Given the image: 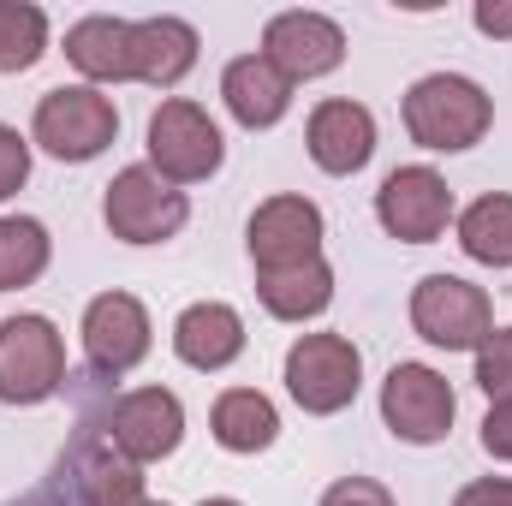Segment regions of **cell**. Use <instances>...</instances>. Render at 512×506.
<instances>
[{"label": "cell", "instance_id": "cell-1", "mask_svg": "<svg viewBox=\"0 0 512 506\" xmlns=\"http://www.w3.org/2000/svg\"><path fill=\"white\" fill-rule=\"evenodd\" d=\"M489 126H495V102L465 72H429L405 90V131H411V143H423L435 155H459V149L483 143Z\"/></svg>", "mask_w": 512, "mask_h": 506}, {"label": "cell", "instance_id": "cell-2", "mask_svg": "<svg viewBox=\"0 0 512 506\" xmlns=\"http://www.w3.org/2000/svg\"><path fill=\"white\" fill-rule=\"evenodd\" d=\"M102 221L120 245H167L185 233L191 221V203L179 185H167L149 161L143 167H120L102 191Z\"/></svg>", "mask_w": 512, "mask_h": 506}, {"label": "cell", "instance_id": "cell-3", "mask_svg": "<svg viewBox=\"0 0 512 506\" xmlns=\"http://www.w3.org/2000/svg\"><path fill=\"white\" fill-rule=\"evenodd\" d=\"M30 137L54 155V161H96L114 137H120V108L114 96H102L96 84H54L36 102Z\"/></svg>", "mask_w": 512, "mask_h": 506}, {"label": "cell", "instance_id": "cell-4", "mask_svg": "<svg viewBox=\"0 0 512 506\" xmlns=\"http://www.w3.org/2000/svg\"><path fill=\"white\" fill-rule=\"evenodd\" d=\"M411 328L441 352H477L495 334V304L465 274H423L411 286Z\"/></svg>", "mask_w": 512, "mask_h": 506}, {"label": "cell", "instance_id": "cell-5", "mask_svg": "<svg viewBox=\"0 0 512 506\" xmlns=\"http://www.w3.org/2000/svg\"><path fill=\"white\" fill-rule=\"evenodd\" d=\"M221 161H227V143H221V126L209 120L203 102L167 96L149 114V167L167 185H197V179L221 173Z\"/></svg>", "mask_w": 512, "mask_h": 506}, {"label": "cell", "instance_id": "cell-6", "mask_svg": "<svg viewBox=\"0 0 512 506\" xmlns=\"http://www.w3.org/2000/svg\"><path fill=\"white\" fill-rule=\"evenodd\" d=\"M66 387V340L48 316H6L0 322V399L42 405Z\"/></svg>", "mask_w": 512, "mask_h": 506}, {"label": "cell", "instance_id": "cell-7", "mask_svg": "<svg viewBox=\"0 0 512 506\" xmlns=\"http://www.w3.org/2000/svg\"><path fill=\"white\" fill-rule=\"evenodd\" d=\"M364 387V352L346 334H304L286 352V393L310 417H334L358 399Z\"/></svg>", "mask_w": 512, "mask_h": 506}, {"label": "cell", "instance_id": "cell-8", "mask_svg": "<svg viewBox=\"0 0 512 506\" xmlns=\"http://www.w3.org/2000/svg\"><path fill=\"white\" fill-rule=\"evenodd\" d=\"M459 417V399H453V381L429 364H393L382 381V423L393 441L405 447H435L447 441Z\"/></svg>", "mask_w": 512, "mask_h": 506}, {"label": "cell", "instance_id": "cell-9", "mask_svg": "<svg viewBox=\"0 0 512 506\" xmlns=\"http://www.w3.org/2000/svg\"><path fill=\"white\" fill-rule=\"evenodd\" d=\"M102 435H108V447L120 459L155 465V459L179 453V441H185V405L167 387H131V393H120L102 411Z\"/></svg>", "mask_w": 512, "mask_h": 506}, {"label": "cell", "instance_id": "cell-10", "mask_svg": "<svg viewBox=\"0 0 512 506\" xmlns=\"http://www.w3.org/2000/svg\"><path fill=\"white\" fill-rule=\"evenodd\" d=\"M322 209L298 191H280L268 203H256L251 227H245V251H251L256 274H280V268H304L322 256Z\"/></svg>", "mask_w": 512, "mask_h": 506}, {"label": "cell", "instance_id": "cell-11", "mask_svg": "<svg viewBox=\"0 0 512 506\" xmlns=\"http://www.w3.org/2000/svg\"><path fill=\"white\" fill-rule=\"evenodd\" d=\"M376 221L399 245H435L453 221V191L435 167H393L376 191Z\"/></svg>", "mask_w": 512, "mask_h": 506}, {"label": "cell", "instance_id": "cell-12", "mask_svg": "<svg viewBox=\"0 0 512 506\" xmlns=\"http://www.w3.org/2000/svg\"><path fill=\"white\" fill-rule=\"evenodd\" d=\"M262 60L286 78V84H310L340 72L346 60V30L328 12H274L262 30Z\"/></svg>", "mask_w": 512, "mask_h": 506}, {"label": "cell", "instance_id": "cell-13", "mask_svg": "<svg viewBox=\"0 0 512 506\" xmlns=\"http://www.w3.org/2000/svg\"><path fill=\"white\" fill-rule=\"evenodd\" d=\"M149 346H155V328H149L143 298H131V292L90 298V310H84V352H90V364L102 376H131L149 358Z\"/></svg>", "mask_w": 512, "mask_h": 506}, {"label": "cell", "instance_id": "cell-14", "mask_svg": "<svg viewBox=\"0 0 512 506\" xmlns=\"http://www.w3.org/2000/svg\"><path fill=\"white\" fill-rule=\"evenodd\" d=\"M304 149H310V161L322 173L346 179V173L370 167V155H376V114L364 102H352V96H328V102L310 108Z\"/></svg>", "mask_w": 512, "mask_h": 506}, {"label": "cell", "instance_id": "cell-15", "mask_svg": "<svg viewBox=\"0 0 512 506\" xmlns=\"http://www.w3.org/2000/svg\"><path fill=\"white\" fill-rule=\"evenodd\" d=\"M173 352H179V364L215 376V370H227V364L245 358V316L233 304H221V298L185 304L179 322H173Z\"/></svg>", "mask_w": 512, "mask_h": 506}, {"label": "cell", "instance_id": "cell-16", "mask_svg": "<svg viewBox=\"0 0 512 506\" xmlns=\"http://www.w3.org/2000/svg\"><path fill=\"white\" fill-rule=\"evenodd\" d=\"M221 102H227V114H233L245 131H268V126L286 120L292 84H286L262 54H239V60L221 72Z\"/></svg>", "mask_w": 512, "mask_h": 506}, {"label": "cell", "instance_id": "cell-17", "mask_svg": "<svg viewBox=\"0 0 512 506\" xmlns=\"http://www.w3.org/2000/svg\"><path fill=\"white\" fill-rule=\"evenodd\" d=\"M131 60H137V84L149 90H173L191 66H197V30L173 12L161 18H137L131 24Z\"/></svg>", "mask_w": 512, "mask_h": 506}, {"label": "cell", "instance_id": "cell-18", "mask_svg": "<svg viewBox=\"0 0 512 506\" xmlns=\"http://www.w3.org/2000/svg\"><path fill=\"white\" fill-rule=\"evenodd\" d=\"M66 60L84 72V84H126L137 78V60H131V24L126 18H108V12H90L66 30Z\"/></svg>", "mask_w": 512, "mask_h": 506}, {"label": "cell", "instance_id": "cell-19", "mask_svg": "<svg viewBox=\"0 0 512 506\" xmlns=\"http://www.w3.org/2000/svg\"><path fill=\"white\" fill-rule=\"evenodd\" d=\"M209 435L227 447V453H268L280 441V411L268 393L256 387H227L209 411Z\"/></svg>", "mask_w": 512, "mask_h": 506}, {"label": "cell", "instance_id": "cell-20", "mask_svg": "<svg viewBox=\"0 0 512 506\" xmlns=\"http://www.w3.org/2000/svg\"><path fill=\"white\" fill-rule=\"evenodd\" d=\"M256 298L274 322H310L334 304V268L316 256L304 268H280V274H256Z\"/></svg>", "mask_w": 512, "mask_h": 506}, {"label": "cell", "instance_id": "cell-21", "mask_svg": "<svg viewBox=\"0 0 512 506\" xmlns=\"http://www.w3.org/2000/svg\"><path fill=\"white\" fill-rule=\"evenodd\" d=\"M459 251L483 268H512V197L489 191L459 215Z\"/></svg>", "mask_w": 512, "mask_h": 506}, {"label": "cell", "instance_id": "cell-22", "mask_svg": "<svg viewBox=\"0 0 512 506\" xmlns=\"http://www.w3.org/2000/svg\"><path fill=\"white\" fill-rule=\"evenodd\" d=\"M48 256H54V239L36 215H0V292L36 286L48 274Z\"/></svg>", "mask_w": 512, "mask_h": 506}, {"label": "cell", "instance_id": "cell-23", "mask_svg": "<svg viewBox=\"0 0 512 506\" xmlns=\"http://www.w3.org/2000/svg\"><path fill=\"white\" fill-rule=\"evenodd\" d=\"M78 495H84V506H143V477L131 459L102 447V453L78 459Z\"/></svg>", "mask_w": 512, "mask_h": 506}, {"label": "cell", "instance_id": "cell-24", "mask_svg": "<svg viewBox=\"0 0 512 506\" xmlns=\"http://www.w3.org/2000/svg\"><path fill=\"white\" fill-rule=\"evenodd\" d=\"M48 54V12L30 0H0V72H30Z\"/></svg>", "mask_w": 512, "mask_h": 506}, {"label": "cell", "instance_id": "cell-25", "mask_svg": "<svg viewBox=\"0 0 512 506\" xmlns=\"http://www.w3.org/2000/svg\"><path fill=\"white\" fill-rule=\"evenodd\" d=\"M477 387L489 399H512V328H495L477 346Z\"/></svg>", "mask_w": 512, "mask_h": 506}, {"label": "cell", "instance_id": "cell-26", "mask_svg": "<svg viewBox=\"0 0 512 506\" xmlns=\"http://www.w3.org/2000/svg\"><path fill=\"white\" fill-rule=\"evenodd\" d=\"M24 179H30V143L12 126H0V203L12 191H24Z\"/></svg>", "mask_w": 512, "mask_h": 506}, {"label": "cell", "instance_id": "cell-27", "mask_svg": "<svg viewBox=\"0 0 512 506\" xmlns=\"http://www.w3.org/2000/svg\"><path fill=\"white\" fill-rule=\"evenodd\" d=\"M322 506H393V495L376 477H340V483H328Z\"/></svg>", "mask_w": 512, "mask_h": 506}, {"label": "cell", "instance_id": "cell-28", "mask_svg": "<svg viewBox=\"0 0 512 506\" xmlns=\"http://www.w3.org/2000/svg\"><path fill=\"white\" fill-rule=\"evenodd\" d=\"M483 453L512 465V399H495L489 417H483Z\"/></svg>", "mask_w": 512, "mask_h": 506}, {"label": "cell", "instance_id": "cell-29", "mask_svg": "<svg viewBox=\"0 0 512 506\" xmlns=\"http://www.w3.org/2000/svg\"><path fill=\"white\" fill-rule=\"evenodd\" d=\"M453 506H512V477H477L453 495Z\"/></svg>", "mask_w": 512, "mask_h": 506}, {"label": "cell", "instance_id": "cell-30", "mask_svg": "<svg viewBox=\"0 0 512 506\" xmlns=\"http://www.w3.org/2000/svg\"><path fill=\"white\" fill-rule=\"evenodd\" d=\"M471 24L483 30V36H512V6H501V0H477V12H471Z\"/></svg>", "mask_w": 512, "mask_h": 506}, {"label": "cell", "instance_id": "cell-31", "mask_svg": "<svg viewBox=\"0 0 512 506\" xmlns=\"http://www.w3.org/2000/svg\"><path fill=\"white\" fill-rule=\"evenodd\" d=\"M197 506H239V501H227V495H209V501H197Z\"/></svg>", "mask_w": 512, "mask_h": 506}, {"label": "cell", "instance_id": "cell-32", "mask_svg": "<svg viewBox=\"0 0 512 506\" xmlns=\"http://www.w3.org/2000/svg\"><path fill=\"white\" fill-rule=\"evenodd\" d=\"M143 506H167V501H143Z\"/></svg>", "mask_w": 512, "mask_h": 506}]
</instances>
